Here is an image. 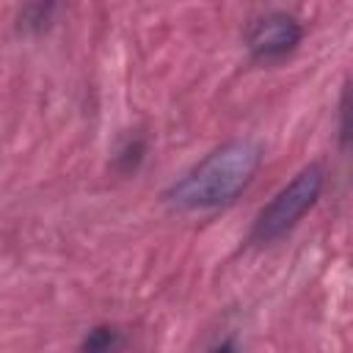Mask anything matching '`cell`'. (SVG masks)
I'll list each match as a JSON object with an SVG mask.
<instances>
[{"label":"cell","instance_id":"6da1fadb","mask_svg":"<svg viewBox=\"0 0 353 353\" xmlns=\"http://www.w3.org/2000/svg\"><path fill=\"white\" fill-rule=\"evenodd\" d=\"M262 163L259 143L240 138L212 149L171 190L168 201L179 210H215L234 201L254 179Z\"/></svg>","mask_w":353,"mask_h":353},{"label":"cell","instance_id":"7a4b0ae2","mask_svg":"<svg viewBox=\"0 0 353 353\" xmlns=\"http://www.w3.org/2000/svg\"><path fill=\"white\" fill-rule=\"evenodd\" d=\"M323 190V168L320 165H306L287 188H281L273 201L259 212L251 237L256 243H273L281 234H287L301 218L303 212L317 201Z\"/></svg>","mask_w":353,"mask_h":353},{"label":"cell","instance_id":"3957f363","mask_svg":"<svg viewBox=\"0 0 353 353\" xmlns=\"http://www.w3.org/2000/svg\"><path fill=\"white\" fill-rule=\"evenodd\" d=\"M298 41H301V28L287 14H270L254 22V28L248 30V50L262 61L287 55Z\"/></svg>","mask_w":353,"mask_h":353}]
</instances>
